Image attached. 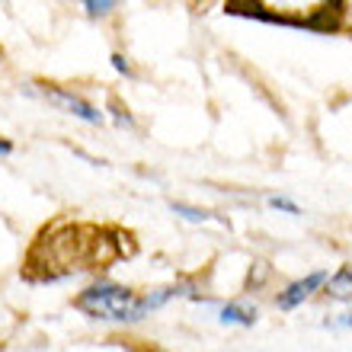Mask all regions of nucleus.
Returning a JSON list of instances; mask_svg holds the SVG:
<instances>
[{
  "mask_svg": "<svg viewBox=\"0 0 352 352\" xmlns=\"http://www.w3.org/2000/svg\"><path fill=\"white\" fill-rule=\"evenodd\" d=\"M77 311H84L96 320H141L144 314H151V305L148 295H135L125 285L100 282L77 298Z\"/></svg>",
  "mask_w": 352,
  "mask_h": 352,
  "instance_id": "f257e3e1",
  "label": "nucleus"
},
{
  "mask_svg": "<svg viewBox=\"0 0 352 352\" xmlns=\"http://www.w3.org/2000/svg\"><path fill=\"white\" fill-rule=\"evenodd\" d=\"M327 282V272H311V276H305V278H298V282H292V285L278 295V307L282 311H292V307H298L305 298H311L317 292V288Z\"/></svg>",
  "mask_w": 352,
  "mask_h": 352,
  "instance_id": "f03ea898",
  "label": "nucleus"
},
{
  "mask_svg": "<svg viewBox=\"0 0 352 352\" xmlns=\"http://www.w3.org/2000/svg\"><path fill=\"white\" fill-rule=\"evenodd\" d=\"M45 96L55 106H61V109H67L71 116H77V119H84V122H102V112L96 109V106H90L87 100H80V96H74V93H67V90H45Z\"/></svg>",
  "mask_w": 352,
  "mask_h": 352,
  "instance_id": "7ed1b4c3",
  "label": "nucleus"
},
{
  "mask_svg": "<svg viewBox=\"0 0 352 352\" xmlns=\"http://www.w3.org/2000/svg\"><path fill=\"white\" fill-rule=\"evenodd\" d=\"M327 295H330V298H340V301L352 298V263L340 269L333 278H327Z\"/></svg>",
  "mask_w": 352,
  "mask_h": 352,
  "instance_id": "20e7f679",
  "label": "nucleus"
},
{
  "mask_svg": "<svg viewBox=\"0 0 352 352\" xmlns=\"http://www.w3.org/2000/svg\"><path fill=\"white\" fill-rule=\"evenodd\" d=\"M221 324H241V327H253V320H256V311L247 305H224L221 307Z\"/></svg>",
  "mask_w": 352,
  "mask_h": 352,
  "instance_id": "39448f33",
  "label": "nucleus"
},
{
  "mask_svg": "<svg viewBox=\"0 0 352 352\" xmlns=\"http://www.w3.org/2000/svg\"><path fill=\"white\" fill-rule=\"evenodd\" d=\"M170 208H173L176 214H183L186 221H195V224H199V221H212V214H208V212H199V208H192V205L173 202V205H170Z\"/></svg>",
  "mask_w": 352,
  "mask_h": 352,
  "instance_id": "423d86ee",
  "label": "nucleus"
},
{
  "mask_svg": "<svg viewBox=\"0 0 352 352\" xmlns=\"http://www.w3.org/2000/svg\"><path fill=\"white\" fill-rule=\"evenodd\" d=\"M269 208H276V212H288V214H301V208H298L292 199H285V195H269L266 199Z\"/></svg>",
  "mask_w": 352,
  "mask_h": 352,
  "instance_id": "0eeeda50",
  "label": "nucleus"
},
{
  "mask_svg": "<svg viewBox=\"0 0 352 352\" xmlns=\"http://www.w3.org/2000/svg\"><path fill=\"white\" fill-rule=\"evenodd\" d=\"M87 10H90V16H106V13H109L112 10V3H87Z\"/></svg>",
  "mask_w": 352,
  "mask_h": 352,
  "instance_id": "6e6552de",
  "label": "nucleus"
},
{
  "mask_svg": "<svg viewBox=\"0 0 352 352\" xmlns=\"http://www.w3.org/2000/svg\"><path fill=\"white\" fill-rule=\"evenodd\" d=\"M327 327H333V330H340V327H352V311H349V314L333 317V320H327Z\"/></svg>",
  "mask_w": 352,
  "mask_h": 352,
  "instance_id": "1a4fd4ad",
  "label": "nucleus"
},
{
  "mask_svg": "<svg viewBox=\"0 0 352 352\" xmlns=\"http://www.w3.org/2000/svg\"><path fill=\"white\" fill-rule=\"evenodd\" d=\"M112 65H116V71H125V74H129V65L122 61V55H112Z\"/></svg>",
  "mask_w": 352,
  "mask_h": 352,
  "instance_id": "9d476101",
  "label": "nucleus"
},
{
  "mask_svg": "<svg viewBox=\"0 0 352 352\" xmlns=\"http://www.w3.org/2000/svg\"><path fill=\"white\" fill-rule=\"evenodd\" d=\"M10 151H13L10 148V141H0V154H10Z\"/></svg>",
  "mask_w": 352,
  "mask_h": 352,
  "instance_id": "9b49d317",
  "label": "nucleus"
}]
</instances>
